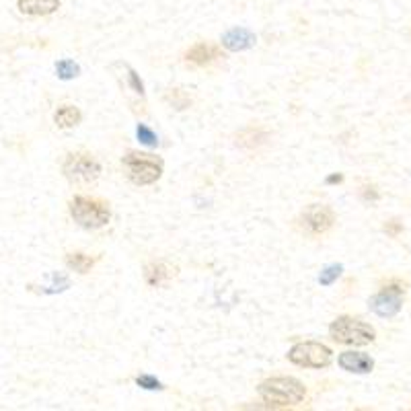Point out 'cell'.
Instances as JSON below:
<instances>
[{
  "label": "cell",
  "instance_id": "18",
  "mask_svg": "<svg viewBox=\"0 0 411 411\" xmlns=\"http://www.w3.org/2000/svg\"><path fill=\"white\" fill-rule=\"evenodd\" d=\"M342 272H344V265H340V263H333V265H327L323 272H321V276H319V284L321 286H329L333 284L340 276H342Z\"/></svg>",
  "mask_w": 411,
  "mask_h": 411
},
{
  "label": "cell",
  "instance_id": "15",
  "mask_svg": "<svg viewBox=\"0 0 411 411\" xmlns=\"http://www.w3.org/2000/svg\"><path fill=\"white\" fill-rule=\"evenodd\" d=\"M120 64V68H122V74H124V83H126V87L134 93V95L138 97V99H144V85H142V81H140V76L136 74V70L134 68H130L127 64Z\"/></svg>",
  "mask_w": 411,
  "mask_h": 411
},
{
  "label": "cell",
  "instance_id": "14",
  "mask_svg": "<svg viewBox=\"0 0 411 411\" xmlns=\"http://www.w3.org/2000/svg\"><path fill=\"white\" fill-rule=\"evenodd\" d=\"M54 120H56L58 127H74L81 124L83 113H81L74 105H64V107H60V109L56 111Z\"/></svg>",
  "mask_w": 411,
  "mask_h": 411
},
{
  "label": "cell",
  "instance_id": "13",
  "mask_svg": "<svg viewBox=\"0 0 411 411\" xmlns=\"http://www.w3.org/2000/svg\"><path fill=\"white\" fill-rule=\"evenodd\" d=\"M175 272H171V267L167 263H153L146 267L144 272V278H146V284L148 286H160L162 282H167Z\"/></svg>",
  "mask_w": 411,
  "mask_h": 411
},
{
  "label": "cell",
  "instance_id": "4",
  "mask_svg": "<svg viewBox=\"0 0 411 411\" xmlns=\"http://www.w3.org/2000/svg\"><path fill=\"white\" fill-rule=\"evenodd\" d=\"M124 167L127 169V177L136 186H151L162 175V160L144 153H130L124 157Z\"/></svg>",
  "mask_w": 411,
  "mask_h": 411
},
{
  "label": "cell",
  "instance_id": "3",
  "mask_svg": "<svg viewBox=\"0 0 411 411\" xmlns=\"http://www.w3.org/2000/svg\"><path fill=\"white\" fill-rule=\"evenodd\" d=\"M70 214L83 228H89V230L105 226L111 218V212L103 202L87 197V195H76L70 202Z\"/></svg>",
  "mask_w": 411,
  "mask_h": 411
},
{
  "label": "cell",
  "instance_id": "6",
  "mask_svg": "<svg viewBox=\"0 0 411 411\" xmlns=\"http://www.w3.org/2000/svg\"><path fill=\"white\" fill-rule=\"evenodd\" d=\"M64 175L74 183H91L101 173V165L89 155H68L62 167Z\"/></svg>",
  "mask_w": 411,
  "mask_h": 411
},
{
  "label": "cell",
  "instance_id": "1",
  "mask_svg": "<svg viewBox=\"0 0 411 411\" xmlns=\"http://www.w3.org/2000/svg\"><path fill=\"white\" fill-rule=\"evenodd\" d=\"M257 391H259V395H261V399L265 403L278 405V407L296 405L307 395L305 384L300 380L292 379V377H278V379L263 380Z\"/></svg>",
  "mask_w": 411,
  "mask_h": 411
},
{
  "label": "cell",
  "instance_id": "2",
  "mask_svg": "<svg viewBox=\"0 0 411 411\" xmlns=\"http://www.w3.org/2000/svg\"><path fill=\"white\" fill-rule=\"evenodd\" d=\"M329 333L335 342L346 344V346H366L372 344L377 333L370 325L356 321L351 316H340L331 323Z\"/></svg>",
  "mask_w": 411,
  "mask_h": 411
},
{
  "label": "cell",
  "instance_id": "12",
  "mask_svg": "<svg viewBox=\"0 0 411 411\" xmlns=\"http://www.w3.org/2000/svg\"><path fill=\"white\" fill-rule=\"evenodd\" d=\"M186 58H188V62L195 64V66H206V64L221 58V50L216 46H210V43H195L188 52Z\"/></svg>",
  "mask_w": 411,
  "mask_h": 411
},
{
  "label": "cell",
  "instance_id": "16",
  "mask_svg": "<svg viewBox=\"0 0 411 411\" xmlns=\"http://www.w3.org/2000/svg\"><path fill=\"white\" fill-rule=\"evenodd\" d=\"M66 265L78 274H87L95 265V259L85 253H68L66 255Z\"/></svg>",
  "mask_w": 411,
  "mask_h": 411
},
{
  "label": "cell",
  "instance_id": "22",
  "mask_svg": "<svg viewBox=\"0 0 411 411\" xmlns=\"http://www.w3.org/2000/svg\"><path fill=\"white\" fill-rule=\"evenodd\" d=\"M401 228H403V226H401V222H397V221L386 222V224H384V232H389L391 237H397V235L401 232Z\"/></svg>",
  "mask_w": 411,
  "mask_h": 411
},
{
  "label": "cell",
  "instance_id": "10",
  "mask_svg": "<svg viewBox=\"0 0 411 411\" xmlns=\"http://www.w3.org/2000/svg\"><path fill=\"white\" fill-rule=\"evenodd\" d=\"M340 366L348 372L366 375L375 368V360L366 354H360V351H344L340 356Z\"/></svg>",
  "mask_w": 411,
  "mask_h": 411
},
{
  "label": "cell",
  "instance_id": "11",
  "mask_svg": "<svg viewBox=\"0 0 411 411\" xmlns=\"http://www.w3.org/2000/svg\"><path fill=\"white\" fill-rule=\"evenodd\" d=\"M19 11L32 17L52 15L60 8V0H17Z\"/></svg>",
  "mask_w": 411,
  "mask_h": 411
},
{
  "label": "cell",
  "instance_id": "23",
  "mask_svg": "<svg viewBox=\"0 0 411 411\" xmlns=\"http://www.w3.org/2000/svg\"><path fill=\"white\" fill-rule=\"evenodd\" d=\"M362 197H364L366 202H377V200H379V193L375 191V188H364V191H362Z\"/></svg>",
  "mask_w": 411,
  "mask_h": 411
},
{
  "label": "cell",
  "instance_id": "7",
  "mask_svg": "<svg viewBox=\"0 0 411 411\" xmlns=\"http://www.w3.org/2000/svg\"><path fill=\"white\" fill-rule=\"evenodd\" d=\"M335 222V214L329 206L323 204H313L309 206L302 216H300V226L302 230H307L309 235H323L327 232Z\"/></svg>",
  "mask_w": 411,
  "mask_h": 411
},
{
  "label": "cell",
  "instance_id": "8",
  "mask_svg": "<svg viewBox=\"0 0 411 411\" xmlns=\"http://www.w3.org/2000/svg\"><path fill=\"white\" fill-rule=\"evenodd\" d=\"M403 305V288L401 286H386L379 294L370 298V309L379 316L391 319L401 311Z\"/></svg>",
  "mask_w": 411,
  "mask_h": 411
},
{
  "label": "cell",
  "instance_id": "24",
  "mask_svg": "<svg viewBox=\"0 0 411 411\" xmlns=\"http://www.w3.org/2000/svg\"><path fill=\"white\" fill-rule=\"evenodd\" d=\"M342 181H344V175H340V173L327 177V183H342Z\"/></svg>",
  "mask_w": 411,
  "mask_h": 411
},
{
  "label": "cell",
  "instance_id": "17",
  "mask_svg": "<svg viewBox=\"0 0 411 411\" xmlns=\"http://www.w3.org/2000/svg\"><path fill=\"white\" fill-rule=\"evenodd\" d=\"M56 72L62 81H70V78H76L81 74V66L72 60H60L56 64Z\"/></svg>",
  "mask_w": 411,
  "mask_h": 411
},
{
  "label": "cell",
  "instance_id": "21",
  "mask_svg": "<svg viewBox=\"0 0 411 411\" xmlns=\"http://www.w3.org/2000/svg\"><path fill=\"white\" fill-rule=\"evenodd\" d=\"M136 384H140V386L146 389V391H160V389H162V384H160L155 377H151V375H140V377H136Z\"/></svg>",
  "mask_w": 411,
  "mask_h": 411
},
{
  "label": "cell",
  "instance_id": "20",
  "mask_svg": "<svg viewBox=\"0 0 411 411\" xmlns=\"http://www.w3.org/2000/svg\"><path fill=\"white\" fill-rule=\"evenodd\" d=\"M52 278V284L46 286L41 292H46V294H56V292H64L68 286H70V282H68V278L66 276H58V274H52L50 276Z\"/></svg>",
  "mask_w": 411,
  "mask_h": 411
},
{
  "label": "cell",
  "instance_id": "19",
  "mask_svg": "<svg viewBox=\"0 0 411 411\" xmlns=\"http://www.w3.org/2000/svg\"><path fill=\"white\" fill-rule=\"evenodd\" d=\"M136 134H138V140H140L142 144L151 146V148H155L158 144L157 134H155L148 126H144V124H140V126L136 127Z\"/></svg>",
  "mask_w": 411,
  "mask_h": 411
},
{
  "label": "cell",
  "instance_id": "5",
  "mask_svg": "<svg viewBox=\"0 0 411 411\" xmlns=\"http://www.w3.org/2000/svg\"><path fill=\"white\" fill-rule=\"evenodd\" d=\"M288 360L305 368H325L331 362V349L316 342H302L288 351Z\"/></svg>",
  "mask_w": 411,
  "mask_h": 411
},
{
  "label": "cell",
  "instance_id": "9",
  "mask_svg": "<svg viewBox=\"0 0 411 411\" xmlns=\"http://www.w3.org/2000/svg\"><path fill=\"white\" fill-rule=\"evenodd\" d=\"M222 46L230 52H243L255 46V33L245 27H235L222 35Z\"/></svg>",
  "mask_w": 411,
  "mask_h": 411
}]
</instances>
